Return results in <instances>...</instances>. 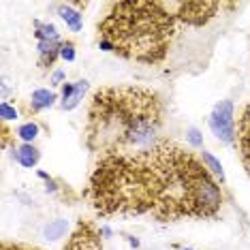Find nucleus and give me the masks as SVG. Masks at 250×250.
I'll return each instance as SVG.
<instances>
[{"instance_id":"obj_22","label":"nucleus","mask_w":250,"mask_h":250,"mask_svg":"<svg viewBox=\"0 0 250 250\" xmlns=\"http://www.w3.org/2000/svg\"><path fill=\"white\" fill-rule=\"evenodd\" d=\"M182 250H192V248H188V246H186V248H182Z\"/></svg>"},{"instance_id":"obj_10","label":"nucleus","mask_w":250,"mask_h":250,"mask_svg":"<svg viewBox=\"0 0 250 250\" xmlns=\"http://www.w3.org/2000/svg\"><path fill=\"white\" fill-rule=\"evenodd\" d=\"M56 101H58L56 92H52V90H47V88H39V90H35V92L30 94V105H28V111H30V113H39L43 109H49Z\"/></svg>"},{"instance_id":"obj_4","label":"nucleus","mask_w":250,"mask_h":250,"mask_svg":"<svg viewBox=\"0 0 250 250\" xmlns=\"http://www.w3.org/2000/svg\"><path fill=\"white\" fill-rule=\"evenodd\" d=\"M165 2L175 20L188 26L208 24L220 11V2H178V0H165Z\"/></svg>"},{"instance_id":"obj_20","label":"nucleus","mask_w":250,"mask_h":250,"mask_svg":"<svg viewBox=\"0 0 250 250\" xmlns=\"http://www.w3.org/2000/svg\"><path fill=\"white\" fill-rule=\"evenodd\" d=\"M64 79H66V73L62 71V69H58V71H54L52 73V77H49V83H52V86H64Z\"/></svg>"},{"instance_id":"obj_1","label":"nucleus","mask_w":250,"mask_h":250,"mask_svg":"<svg viewBox=\"0 0 250 250\" xmlns=\"http://www.w3.org/2000/svg\"><path fill=\"white\" fill-rule=\"evenodd\" d=\"M83 195L101 216L147 214L161 223L212 218L223 208L218 180L169 139L130 156L99 158Z\"/></svg>"},{"instance_id":"obj_18","label":"nucleus","mask_w":250,"mask_h":250,"mask_svg":"<svg viewBox=\"0 0 250 250\" xmlns=\"http://www.w3.org/2000/svg\"><path fill=\"white\" fill-rule=\"evenodd\" d=\"M60 58L66 60V62H73L75 60V43L73 41H64L60 47Z\"/></svg>"},{"instance_id":"obj_17","label":"nucleus","mask_w":250,"mask_h":250,"mask_svg":"<svg viewBox=\"0 0 250 250\" xmlns=\"http://www.w3.org/2000/svg\"><path fill=\"white\" fill-rule=\"evenodd\" d=\"M0 118H2V124H7L11 120H18L20 118L18 107L13 103H9V101H2V103H0Z\"/></svg>"},{"instance_id":"obj_12","label":"nucleus","mask_w":250,"mask_h":250,"mask_svg":"<svg viewBox=\"0 0 250 250\" xmlns=\"http://www.w3.org/2000/svg\"><path fill=\"white\" fill-rule=\"evenodd\" d=\"M79 7H82V4H60L58 7V15L73 32H79L83 26V15H82V11H79Z\"/></svg>"},{"instance_id":"obj_9","label":"nucleus","mask_w":250,"mask_h":250,"mask_svg":"<svg viewBox=\"0 0 250 250\" xmlns=\"http://www.w3.org/2000/svg\"><path fill=\"white\" fill-rule=\"evenodd\" d=\"M62 39H52V41H39L37 49H39V64L43 69H52L56 64V60L60 58V47H62Z\"/></svg>"},{"instance_id":"obj_7","label":"nucleus","mask_w":250,"mask_h":250,"mask_svg":"<svg viewBox=\"0 0 250 250\" xmlns=\"http://www.w3.org/2000/svg\"><path fill=\"white\" fill-rule=\"evenodd\" d=\"M237 146H240L242 163L250 173V105L244 107L240 122H237Z\"/></svg>"},{"instance_id":"obj_3","label":"nucleus","mask_w":250,"mask_h":250,"mask_svg":"<svg viewBox=\"0 0 250 250\" xmlns=\"http://www.w3.org/2000/svg\"><path fill=\"white\" fill-rule=\"evenodd\" d=\"M178 20L161 0H128L111 4L99 21V47L126 60L158 64L169 54Z\"/></svg>"},{"instance_id":"obj_6","label":"nucleus","mask_w":250,"mask_h":250,"mask_svg":"<svg viewBox=\"0 0 250 250\" xmlns=\"http://www.w3.org/2000/svg\"><path fill=\"white\" fill-rule=\"evenodd\" d=\"M64 250H101V231H96L90 223L79 220Z\"/></svg>"},{"instance_id":"obj_15","label":"nucleus","mask_w":250,"mask_h":250,"mask_svg":"<svg viewBox=\"0 0 250 250\" xmlns=\"http://www.w3.org/2000/svg\"><path fill=\"white\" fill-rule=\"evenodd\" d=\"M39 135V124L37 122H24L15 130V137L21 139V144H32Z\"/></svg>"},{"instance_id":"obj_5","label":"nucleus","mask_w":250,"mask_h":250,"mask_svg":"<svg viewBox=\"0 0 250 250\" xmlns=\"http://www.w3.org/2000/svg\"><path fill=\"white\" fill-rule=\"evenodd\" d=\"M209 128L223 144H235L237 130H235V118H233V103L231 101H220L209 113Z\"/></svg>"},{"instance_id":"obj_16","label":"nucleus","mask_w":250,"mask_h":250,"mask_svg":"<svg viewBox=\"0 0 250 250\" xmlns=\"http://www.w3.org/2000/svg\"><path fill=\"white\" fill-rule=\"evenodd\" d=\"M199 158H201V161H203V165H206V167H208V171L212 173L216 180L225 182V171H223V165H220L218 161H216V156H212V154H209V152L203 150V152H201V156H199Z\"/></svg>"},{"instance_id":"obj_21","label":"nucleus","mask_w":250,"mask_h":250,"mask_svg":"<svg viewBox=\"0 0 250 250\" xmlns=\"http://www.w3.org/2000/svg\"><path fill=\"white\" fill-rule=\"evenodd\" d=\"M0 250H39V248H30V246H24V244H11V242H2Z\"/></svg>"},{"instance_id":"obj_11","label":"nucleus","mask_w":250,"mask_h":250,"mask_svg":"<svg viewBox=\"0 0 250 250\" xmlns=\"http://www.w3.org/2000/svg\"><path fill=\"white\" fill-rule=\"evenodd\" d=\"M13 158L21 165V167L32 169L39 165V161H41V152H39L32 144H21L18 147H13Z\"/></svg>"},{"instance_id":"obj_8","label":"nucleus","mask_w":250,"mask_h":250,"mask_svg":"<svg viewBox=\"0 0 250 250\" xmlns=\"http://www.w3.org/2000/svg\"><path fill=\"white\" fill-rule=\"evenodd\" d=\"M88 92V82L86 79H79L75 83H64L62 86V101H60V107L64 111H71L82 103L83 94Z\"/></svg>"},{"instance_id":"obj_19","label":"nucleus","mask_w":250,"mask_h":250,"mask_svg":"<svg viewBox=\"0 0 250 250\" xmlns=\"http://www.w3.org/2000/svg\"><path fill=\"white\" fill-rule=\"evenodd\" d=\"M186 139H188V144L192 147H203V137H201V133H199L195 126L186 128Z\"/></svg>"},{"instance_id":"obj_13","label":"nucleus","mask_w":250,"mask_h":250,"mask_svg":"<svg viewBox=\"0 0 250 250\" xmlns=\"http://www.w3.org/2000/svg\"><path fill=\"white\" fill-rule=\"evenodd\" d=\"M66 231H69V223H66L64 218H58V220H54V223H49L45 227L43 235H45V240H49V242H58L60 237L66 235Z\"/></svg>"},{"instance_id":"obj_2","label":"nucleus","mask_w":250,"mask_h":250,"mask_svg":"<svg viewBox=\"0 0 250 250\" xmlns=\"http://www.w3.org/2000/svg\"><path fill=\"white\" fill-rule=\"evenodd\" d=\"M161 94L141 86L101 88L92 94L86 120V147L99 158L150 150L165 126Z\"/></svg>"},{"instance_id":"obj_14","label":"nucleus","mask_w":250,"mask_h":250,"mask_svg":"<svg viewBox=\"0 0 250 250\" xmlns=\"http://www.w3.org/2000/svg\"><path fill=\"white\" fill-rule=\"evenodd\" d=\"M35 37L39 41H52V39H60V32L56 30L54 24H45V21H35Z\"/></svg>"}]
</instances>
